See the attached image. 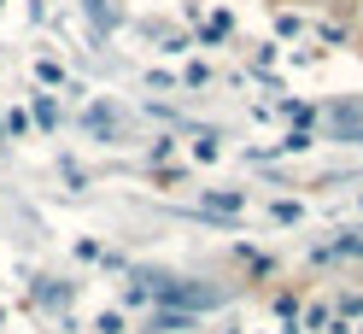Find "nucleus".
<instances>
[{
	"label": "nucleus",
	"instance_id": "nucleus-1",
	"mask_svg": "<svg viewBox=\"0 0 363 334\" xmlns=\"http://www.w3.org/2000/svg\"><path fill=\"white\" fill-rule=\"evenodd\" d=\"M206 206H217V211H240L246 199H240V194H206Z\"/></svg>",
	"mask_w": 363,
	"mask_h": 334
}]
</instances>
